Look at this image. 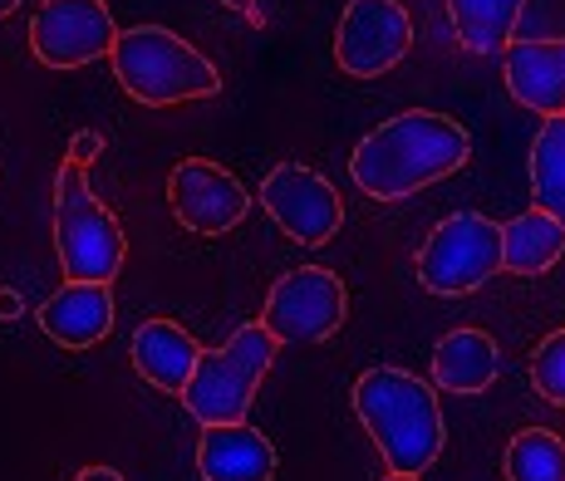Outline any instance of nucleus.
I'll list each match as a JSON object with an SVG mask.
<instances>
[{"label":"nucleus","instance_id":"1","mask_svg":"<svg viewBox=\"0 0 565 481\" xmlns=\"http://www.w3.org/2000/svg\"><path fill=\"white\" fill-rule=\"evenodd\" d=\"M467 158H472V138L458 118L408 108L354 143L350 178L374 202H408L413 192L462 172Z\"/></svg>","mask_w":565,"mask_h":481},{"label":"nucleus","instance_id":"8","mask_svg":"<svg viewBox=\"0 0 565 481\" xmlns=\"http://www.w3.org/2000/svg\"><path fill=\"white\" fill-rule=\"evenodd\" d=\"M260 212L280 226L300 246H324L340 236L344 226V202L330 188V178H320L306 162H276L260 182Z\"/></svg>","mask_w":565,"mask_h":481},{"label":"nucleus","instance_id":"22","mask_svg":"<svg viewBox=\"0 0 565 481\" xmlns=\"http://www.w3.org/2000/svg\"><path fill=\"white\" fill-rule=\"evenodd\" d=\"M99 152H104V133H79L74 138V148H70V162H84V168H89Z\"/></svg>","mask_w":565,"mask_h":481},{"label":"nucleus","instance_id":"10","mask_svg":"<svg viewBox=\"0 0 565 481\" xmlns=\"http://www.w3.org/2000/svg\"><path fill=\"white\" fill-rule=\"evenodd\" d=\"M118 40V25L104 0H45L30 20V50L45 70H84L104 60Z\"/></svg>","mask_w":565,"mask_h":481},{"label":"nucleus","instance_id":"24","mask_svg":"<svg viewBox=\"0 0 565 481\" xmlns=\"http://www.w3.org/2000/svg\"><path fill=\"white\" fill-rule=\"evenodd\" d=\"M20 314V295L15 290H0V320H15Z\"/></svg>","mask_w":565,"mask_h":481},{"label":"nucleus","instance_id":"25","mask_svg":"<svg viewBox=\"0 0 565 481\" xmlns=\"http://www.w3.org/2000/svg\"><path fill=\"white\" fill-rule=\"evenodd\" d=\"M222 6L242 10V15H246V20H252V25H260V6H256V0H222Z\"/></svg>","mask_w":565,"mask_h":481},{"label":"nucleus","instance_id":"9","mask_svg":"<svg viewBox=\"0 0 565 481\" xmlns=\"http://www.w3.org/2000/svg\"><path fill=\"white\" fill-rule=\"evenodd\" d=\"M413 45V20L398 0H350L334 30V64L350 79H379Z\"/></svg>","mask_w":565,"mask_h":481},{"label":"nucleus","instance_id":"16","mask_svg":"<svg viewBox=\"0 0 565 481\" xmlns=\"http://www.w3.org/2000/svg\"><path fill=\"white\" fill-rule=\"evenodd\" d=\"M502 374V349L487 330H452L433 344V388L443 393H487Z\"/></svg>","mask_w":565,"mask_h":481},{"label":"nucleus","instance_id":"2","mask_svg":"<svg viewBox=\"0 0 565 481\" xmlns=\"http://www.w3.org/2000/svg\"><path fill=\"white\" fill-rule=\"evenodd\" d=\"M354 413H360L364 432L374 437L379 457L388 462V472L423 477L443 452V408L433 384H423L418 374L394 364L364 368L354 378Z\"/></svg>","mask_w":565,"mask_h":481},{"label":"nucleus","instance_id":"6","mask_svg":"<svg viewBox=\"0 0 565 481\" xmlns=\"http://www.w3.org/2000/svg\"><path fill=\"white\" fill-rule=\"evenodd\" d=\"M418 280L433 295H472L502 270V226L482 212L443 216L418 246Z\"/></svg>","mask_w":565,"mask_h":481},{"label":"nucleus","instance_id":"3","mask_svg":"<svg viewBox=\"0 0 565 481\" xmlns=\"http://www.w3.org/2000/svg\"><path fill=\"white\" fill-rule=\"evenodd\" d=\"M108 64H114V79L124 84V94L138 98L143 108L192 104V98H212L222 89L216 64L168 25L118 30Z\"/></svg>","mask_w":565,"mask_h":481},{"label":"nucleus","instance_id":"23","mask_svg":"<svg viewBox=\"0 0 565 481\" xmlns=\"http://www.w3.org/2000/svg\"><path fill=\"white\" fill-rule=\"evenodd\" d=\"M70 481H124L114 472V467H84V472H74Z\"/></svg>","mask_w":565,"mask_h":481},{"label":"nucleus","instance_id":"18","mask_svg":"<svg viewBox=\"0 0 565 481\" xmlns=\"http://www.w3.org/2000/svg\"><path fill=\"white\" fill-rule=\"evenodd\" d=\"M526 0H448V15L458 40L472 54H497L512 45V30Z\"/></svg>","mask_w":565,"mask_h":481},{"label":"nucleus","instance_id":"20","mask_svg":"<svg viewBox=\"0 0 565 481\" xmlns=\"http://www.w3.org/2000/svg\"><path fill=\"white\" fill-rule=\"evenodd\" d=\"M507 481H565V437L551 428H521L502 462Z\"/></svg>","mask_w":565,"mask_h":481},{"label":"nucleus","instance_id":"27","mask_svg":"<svg viewBox=\"0 0 565 481\" xmlns=\"http://www.w3.org/2000/svg\"><path fill=\"white\" fill-rule=\"evenodd\" d=\"M384 481H423V477H404V472H394V477H384Z\"/></svg>","mask_w":565,"mask_h":481},{"label":"nucleus","instance_id":"13","mask_svg":"<svg viewBox=\"0 0 565 481\" xmlns=\"http://www.w3.org/2000/svg\"><path fill=\"white\" fill-rule=\"evenodd\" d=\"M128 359H134V368L158 393H172V398H182V388H188L192 374H198L202 344L188 330H182L178 320H168V314H153V320H143L134 330V339H128Z\"/></svg>","mask_w":565,"mask_h":481},{"label":"nucleus","instance_id":"15","mask_svg":"<svg viewBox=\"0 0 565 481\" xmlns=\"http://www.w3.org/2000/svg\"><path fill=\"white\" fill-rule=\"evenodd\" d=\"M202 481H270L276 477V447L252 423H212L198 442Z\"/></svg>","mask_w":565,"mask_h":481},{"label":"nucleus","instance_id":"26","mask_svg":"<svg viewBox=\"0 0 565 481\" xmlns=\"http://www.w3.org/2000/svg\"><path fill=\"white\" fill-rule=\"evenodd\" d=\"M15 6H20V0H0V20H6V15H15Z\"/></svg>","mask_w":565,"mask_h":481},{"label":"nucleus","instance_id":"14","mask_svg":"<svg viewBox=\"0 0 565 481\" xmlns=\"http://www.w3.org/2000/svg\"><path fill=\"white\" fill-rule=\"evenodd\" d=\"M40 330L64 349H89L114 330V290L104 280H70L40 304Z\"/></svg>","mask_w":565,"mask_h":481},{"label":"nucleus","instance_id":"19","mask_svg":"<svg viewBox=\"0 0 565 481\" xmlns=\"http://www.w3.org/2000/svg\"><path fill=\"white\" fill-rule=\"evenodd\" d=\"M531 192L541 212L565 222V114H551L531 143Z\"/></svg>","mask_w":565,"mask_h":481},{"label":"nucleus","instance_id":"11","mask_svg":"<svg viewBox=\"0 0 565 481\" xmlns=\"http://www.w3.org/2000/svg\"><path fill=\"white\" fill-rule=\"evenodd\" d=\"M168 206L188 232L198 236H226L246 222L252 192L242 188L236 172H226L212 158H182L168 172Z\"/></svg>","mask_w":565,"mask_h":481},{"label":"nucleus","instance_id":"5","mask_svg":"<svg viewBox=\"0 0 565 481\" xmlns=\"http://www.w3.org/2000/svg\"><path fill=\"white\" fill-rule=\"evenodd\" d=\"M276 349L280 339L266 324H242L222 349H202L198 374L182 388L188 418H198L202 428H212V423H246L270 364H276Z\"/></svg>","mask_w":565,"mask_h":481},{"label":"nucleus","instance_id":"4","mask_svg":"<svg viewBox=\"0 0 565 481\" xmlns=\"http://www.w3.org/2000/svg\"><path fill=\"white\" fill-rule=\"evenodd\" d=\"M54 250L70 280H114L124 270L128 236L118 216L94 196L84 162H60L54 172Z\"/></svg>","mask_w":565,"mask_h":481},{"label":"nucleus","instance_id":"12","mask_svg":"<svg viewBox=\"0 0 565 481\" xmlns=\"http://www.w3.org/2000/svg\"><path fill=\"white\" fill-rule=\"evenodd\" d=\"M502 79L531 114H565V40H512L502 50Z\"/></svg>","mask_w":565,"mask_h":481},{"label":"nucleus","instance_id":"21","mask_svg":"<svg viewBox=\"0 0 565 481\" xmlns=\"http://www.w3.org/2000/svg\"><path fill=\"white\" fill-rule=\"evenodd\" d=\"M531 388L546 403L565 408V330L546 334L536 344V354H531Z\"/></svg>","mask_w":565,"mask_h":481},{"label":"nucleus","instance_id":"7","mask_svg":"<svg viewBox=\"0 0 565 481\" xmlns=\"http://www.w3.org/2000/svg\"><path fill=\"white\" fill-rule=\"evenodd\" d=\"M350 320V290L334 270L300 266L270 286L260 324L280 339V344H324Z\"/></svg>","mask_w":565,"mask_h":481},{"label":"nucleus","instance_id":"17","mask_svg":"<svg viewBox=\"0 0 565 481\" xmlns=\"http://www.w3.org/2000/svg\"><path fill=\"white\" fill-rule=\"evenodd\" d=\"M561 256H565L561 216L531 206V212H521L502 226V270H512V276H546Z\"/></svg>","mask_w":565,"mask_h":481}]
</instances>
